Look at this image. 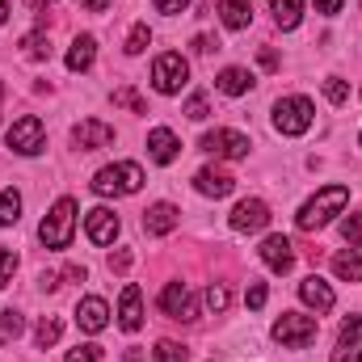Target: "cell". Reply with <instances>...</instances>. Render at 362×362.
<instances>
[{
    "instance_id": "obj_42",
    "label": "cell",
    "mask_w": 362,
    "mask_h": 362,
    "mask_svg": "<svg viewBox=\"0 0 362 362\" xmlns=\"http://www.w3.org/2000/svg\"><path fill=\"white\" fill-rule=\"evenodd\" d=\"M81 8L85 13H105V8H114V0H81Z\"/></svg>"
},
{
    "instance_id": "obj_3",
    "label": "cell",
    "mask_w": 362,
    "mask_h": 362,
    "mask_svg": "<svg viewBox=\"0 0 362 362\" xmlns=\"http://www.w3.org/2000/svg\"><path fill=\"white\" fill-rule=\"evenodd\" d=\"M139 185H144V169H139L135 160L105 165V169H97V177H93V189H97L101 198H127V194H135Z\"/></svg>"
},
{
    "instance_id": "obj_10",
    "label": "cell",
    "mask_w": 362,
    "mask_h": 362,
    "mask_svg": "<svg viewBox=\"0 0 362 362\" xmlns=\"http://www.w3.org/2000/svg\"><path fill=\"white\" fill-rule=\"evenodd\" d=\"M160 312L173 316V320H194V316H198L194 295H189L185 282H169V286H165V295H160Z\"/></svg>"
},
{
    "instance_id": "obj_1",
    "label": "cell",
    "mask_w": 362,
    "mask_h": 362,
    "mask_svg": "<svg viewBox=\"0 0 362 362\" xmlns=\"http://www.w3.org/2000/svg\"><path fill=\"white\" fill-rule=\"evenodd\" d=\"M350 202V185H325L312 202H303L299 206V215H295V223L303 228V232H316V228H325L341 206Z\"/></svg>"
},
{
    "instance_id": "obj_44",
    "label": "cell",
    "mask_w": 362,
    "mask_h": 362,
    "mask_svg": "<svg viewBox=\"0 0 362 362\" xmlns=\"http://www.w3.org/2000/svg\"><path fill=\"white\" fill-rule=\"evenodd\" d=\"M4 17H8V4H4V0H0V25H4Z\"/></svg>"
},
{
    "instance_id": "obj_27",
    "label": "cell",
    "mask_w": 362,
    "mask_h": 362,
    "mask_svg": "<svg viewBox=\"0 0 362 362\" xmlns=\"http://www.w3.org/2000/svg\"><path fill=\"white\" fill-rule=\"evenodd\" d=\"M21 219V194L17 189H0V228H13Z\"/></svg>"
},
{
    "instance_id": "obj_18",
    "label": "cell",
    "mask_w": 362,
    "mask_h": 362,
    "mask_svg": "<svg viewBox=\"0 0 362 362\" xmlns=\"http://www.w3.org/2000/svg\"><path fill=\"white\" fill-rule=\"evenodd\" d=\"M198 194H206V198H228L232 189H236V177L232 173H223V169H198Z\"/></svg>"
},
{
    "instance_id": "obj_24",
    "label": "cell",
    "mask_w": 362,
    "mask_h": 362,
    "mask_svg": "<svg viewBox=\"0 0 362 362\" xmlns=\"http://www.w3.org/2000/svg\"><path fill=\"white\" fill-rule=\"evenodd\" d=\"M358 341H362V316H350V320L341 325V333H337V354H333V362H341V354L354 350Z\"/></svg>"
},
{
    "instance_id": "obj_11",
    "label": "cell",
    "mask_w": 362,
    "mask_h": 362,
    "mask_svg": "<svg viewBox=\"0 0 362 362\" xmlns=\"http://www.w3.org/2000/svg\"><path fill=\"white\" fill-rule=\"evenodd\" d=\"M257 253H262V262H266L274 274H291L295 270V245H291L286 236H266Z\"/></svg>"
},
{
    "instance_id": "obj_31",
    "label": "cell",
    "mask_w": 362,
    "mask_h": 362,
    "mask_svg": "<svg viewBox=\"0 0 362 362\" xmlns=\"http://www.w3.org/2000/svg\"><path fill=\"white\" fill-rule=\"evenodd\" d=\"M21 47H25L30 59H51V38H47V34H25Z\"/></svg>"
},
{
    "instance_id": "obj_15",
    "label": "cell",
    "mask_w": 362,
    "mask_h": 362,
    "mask_svg": "<svg viewBox=\"0 0 362 362\" xmlns=\"http://www.w3.org/2000/svg\"><path fill=\"white\" fill-rule=\"evenodd\" d=\"M177 223H181V211L173 202H156V206L144 211V232H148V236H165V232H173Z\"/></svg>"
},
{
    "instance_id": "obj_19",
    "label": "cell",
    "mask_w": 362,
    "mask_h": 362,
    "mask_svg": "<svg viewBox=\"0 0 362 362\" xmlns=\"http://www.w3.org/2000/svg\"><path fill=\"white\" fill-rule=\"evenodd\" d=\"M299 299H303L308 308H316V312H329V308H333V291H329V282L316 278V274L299 282Z\"/></svg>"
},
{
    "instance_id": "obj_41",
    "label": "cell",
    "mask_w": 362,
    "mask_h": 362,
    "mask_svg": "<svg viewBox=\"0 0 362 362\" xmlns=\"http://www.w3.org/2000/svg\"><path fill=\"white\" fill-rule=\"evenodd\" d=\"M341 4H346V0H316V13H325V17H337V13H341Z\"/></svg>"
},
{
    "instance_id": "obj_21",
    "label": "cell",
    "mask_w": 362,
    "mask_h": 362,
    "mask_svg": "<svg viewBox=\"0 0 362 362\" xmlns=\"http://www.w3.org/2000/svg\"><path fill=\"white\" fill-rule=\"evenodd\" d=\"M215 89L228 93V97H240V93L253 89V72H245V68H223V72L215 76Z\"/></svg>"
},
{
    "instance_id": "obj_25",
    "label": "cell",
    "mask_w": 362,
    "mask_h": 362,
    "mask_svg": "<svg viewBox=\"0 0 362 362\" xmlns=\"http://www.w3.org/2000/svg\"><path fill=\"white\" fill-rule=\"evenodd\" d=\"M270 8H274V21H278L282 30H295L299 17H303V4H299V0H270Z\"/></svg>"
},
{
    "instance_id": "obj_23",
    "label": "cell",
    "mask_w": 362,
    "mask_h": 362,
    "mask_svg": "<svg viewBox=\"0 0 362 362\" xmlns=\"http://www.w3.org/2000/svg\"><path fill=\"white\" fill-rule=\"evenodd\" d=\"M333 274H337L341 282H362V249L337 253V257H333Z\"/></svg>"
},
{
    "instance_id": "obj_33",
    "label": "cell",
    "mask_w": 362,
    "mask_h": 362,
    "mask_svg": "<svg viewBox=\"0 0 362 362\" xmlns=\"http://www.w3.org/2000/svg\"><path fill=\"white\" fill-rule=\"evenodd\" d=\"M228 303H232L228 286H223V282H211V286H206V308H211V312H228Z\"/></svg>"
},
{
    "instance_id": "obj_45",
    "label": "cell",
    "mask_w": 362,
    "mask_h": 362,
    "mask_svg": "<svg viewBox=\"0 0 362 362\" xmlns=\"http://www.w3.org/2000/svg\"><path fill=\"white\" fill-rule=\"evenodd\" d=\"M30 4H34V8H47V4H51V0H30Z\"/></svg>"
},
{
    "instance_id": "obj_6",
    "label": "cell",
    "mask_w": 362,
    "mask_h": 362,
    "mask_svg": "<svg viewBox=\"0 0 362 362\" xmlns=\"http://www.w3.org/2000/svg\"><path fill=\"white\" fill-rule=\"evenodd\" d=\"M42 144H47V127H42L38 114H25V118H17V122L8 127V148H13V152H21V156H38Z\"/></svg>"
},
{
    "instance_id": "obj_13",
    "label": "cell",
    "mask_w": 362,
    "mask_h": 362,
    "mask_svg": "<svg viewBox=\"0 0 362 362\" xmlns=\"http://www.w3.org/2000/svg\"><path fill=\"white\" fill-rule=\"evenodd\" d=\"M85 232H89L93 245H114V236H118V215H114L110 206H93L89 215H85Z\"/></svg>"
},
{
    "instance_id": "obj_37",
    "label": "cell",
    "mask_w": 362,
    "mask_h": 362,
    "mask_svg": "<svg viewBox=\"0 0 362 362\" xmlns=\"http://www.w3.org/2000/svg\"><path fill=\"white\" fill-rule=\"evenodd\" d=\"M206 114H211V110H206V97H202V93H198V97H189V101H185V118H194V122H202V118H206Z\"/></svg>"
},
{
    "instance_id": "obj_22",
    "label": "cell",
    "mask_w": 362,
    "mask_h": 362,
    "mask_svg": "<svg viewBox=\"0 0 362 362\" xmlns=\"http://www.w3.org/2000/svg\"><path fill=\"white\" fill-rule=\"evenodd\" d=\"M93 55H97V38L93 34H81L68 51V72H89L93 68Z\"/></svg>"
},
{
    "instance_id": "obj_16",
    "label": "cell",
    "mask_w": 362,
    "mask_h": 362,
    "mask_svg": "<svg viewBox=\"0 0 362 362\" xmlns=\"http://www.w3.org/2000/svg\"><path fill=\"white\" fill-rule=\"evenodd\" d=\"M76 325H81L85 333H101V329L110 325V308H105L101 295H89V299L76 303Z\"/></svg>"
},
{
    "instance_id": "obj_46",
    "label": "cell",
    "mask_w": 362,
    "mask_h": 362,
    "mask_svg": "<svg viewBox=\"0 0 362 362\" xmlns=\"http://www.w3.org/2000/svg\"><path fill=\"white\" fill-rule=\"evenodd\" d=\"M346 362H362V350H358V354H354V358H346Z\"/></svg>"
},
{
    "instance_id": "obj_38",
    "label": "cell",
    "mask_w": 362,
    "mask_h": 362,
    "mask_svg": "<svg viewBox=\"0 0 362 362\" xmlns=\"http://www.w3.org/2000/svg\"><path fill=\"white\" fill-rule=\"evenodd\" d=\"M266 295H270V291H266V282H249V291H245V303L257 312V308L266 303Z\"/></svg>"
},
{
    "instance_id": "obj_2",
    "label": "cell",
    "mask_w": 362,
    "mask_h": 362,
    "mask_svg": "<svg viewBox=\"0 0 362 362\" xmlns=\"http://www.w3.org/2000/svg\"><path fill=\"white\" fill-rule=\"evenodd\" d=\"M72 228H76V202L72 198H59L47 211V219L38 223V240L47 249H68L72 245Z\"/></svg>"
},
{
    "instance_id": "obj_29",
    "label": "cell",
    "mask_w": 362,
    "mask_h": 362,
    "mask_svg": "<svg viewBox=\"0 0 362 362\" xmlns=\"http://www.w3.org/2000/svg\"><path fill=\"white\" fill-rule=\"evenodd\" d=\"M21 329H25L21 312H0V341H4V346H8V341H17V337H21Z\"/></svg>"
},
{
    "instance_id": "obj_43",
    "label": "cell",
    "mask_w": 362,
    "mask_h": 362,
    "mask_svg": "<svg viewBox=\"0 0 362 362\" xmlns=\"http://www.w3.org/2000/svg\"><path fill=\"white\" fill-rule=\"evenodd\" d=\"M185 4H189V0H156V8H160V13H169V17H173V13H181Z\"/></svg>"
},
{
    "instance_id": "obj_17",
    "label": "cell",
    "mask_w": 362,
    "mask_h": 362,
    "mask_svg": "<svg viewBox=\"0 0 362 362\" xmlns=\"http://www.w3.org/2000/svg\"><path fill=\"white\" fill-rule=\"evenodd\" d=\"M177 152H181V144H177V135H173L169 127H156V131L148 135V156H152L156 165H173Z\"/></svg>"
},
{
    "instance_id": "obj_39",
    "label": "cell",
    "mask_w": 362,
    "mask_h": 362,
    "mask_svg": "<svg viewBox=\"0 0 362 362\" xmlns=\"http://www.w3.org/2000/svg\"><path fill=\"white\" fill-rule=\"evenodd\" d=\"M131 262H135V253H131V249H118V253L110 257V270H114V274H127V270H131Z\"/></svg>"
},
{
    "instance_id": "obj_9",
    "label": "cell",
    "mask_w": 362,
    "mask_h": 362,
    "mask_svg": "<svg viewBox=\"0 0 362 362\" xmlns=\"http://www.w3.org/2000/svg\"><path fill=\"white\" fill-rule=\"evenodd\" d=\"M266 223H270V206H266L262 198L236 202V211H232V232H262Z\"/></svg>"
},
{
    "instance_id": "obj_12",
    "label": "cell",
    "mask_w": 362,
    "mask_h": 362,
    "mask_svg": "<svg viewBox=\"0 0 362 362\" xmlns=\"http://www.w3.org/2000/svg\"><path fill=\"white\" fill-rule=\"evenodd\" d=\"M72 139H76L81 152H97V148H110V144H114V127L89 118V122H76V127H72Z\"/></svg>"
},
{
    "instance_id": "obj_8",
    "label": "cell",
    "mask_w": 362,
    "mask_h": 362,
    "mask_svg": "<svg viewBox=\"0 0 362 362\" xmlns=\"http://www.w3.org/2000/svg\"><path fill=\"white\" fill-rule=\"evenodd\" d=\"M198 148L211 152V156H223V160H240V156H249V139H245L240 131H206Z\"/></svg>"
},
{
    "instance_id": "obj_20",
    "label": "cell",
    "mask_w": 362,
    "mask_h": 362,
    "mask_svg": "<svg viewBox=\"0 0 362 362\" xmlns=\"http://www.w3.org/2000/svg\"><path fill=\"white\" fill-rule=\"evenodd\" d=\"M219 21H223L228 30H249L253 4H249V0H219Z\"/></svg>"
},
{
    "instance_id": "obj_35",
    "label": "cell",
    "mask_w": 362,
    "mask_h": 362,
    "mask_svg": "<svg viewBox=\"0 0 362 362\" xmlns=\"http://www.w3.org/2000/svg\"><path fill=\"white\" fill-rule=\"evenodd\" d=\"M13 270H17V253L13 249H0V286L13 282Z\"/></svg>"
},
{
    "instance_id": "obj_4",
    "label": "cell",
    "mask_w": 362,
    "mask_h": 362,
    "mask_svg": "<svg viewBox=\"0 0 362 362\" xmlns=\"http://www.w3.org/2000/svg\"><path fill=\"white\" fill-rule=\"evenodd\" d=\"M316 316H303V312H282L274 320V341H282L286 350H303L316 341Z\"/></svg>"
},
{
    "instance_id": "obj_28",
    "label": "cell",
    "mask_w": 362,
    "mask_h": 362,
    "mask_svg": "<svg viewBox=\"0 0 362 362\" xmlns=\"http://www.w3.org/2000/svg\"><path fill=\"white\" fill-rule=\"evenodd\" d=\"M148 42H152V30H148V21H135V25H131V34H127V55H139V51H148Z\"/></svg>"
},
{
    "instance_id": "obj_34",
    "label": "cell",
    "mask_w": 362,
    "mask_h": 362,
    "mask_svg": "<svg viewBox=\"0 0 362 362\" xmlns=\"http://www.w3.org/2000/svg\"><path fill=\"white\" fill-rule=\"evenodd\" d=\"M325 97H329L333 105H346V97H350V89H346V81L329 76V81H325Z\"/></svg>"
},
{
    "instance_id": "obj_40",
    "label": "cell",
    "mask_w": 362,
    "mask_h": 362,
    "mask_svg": "<svg viewBox=\"0 0 362 362\" xmlns=\"http://www.w3.org/2000/svg\"><path fill=\"white\" fill-rule=\"evenodd\" d=\"M97 358H101V350H97V346H76L64 362H97Z\"/></svg>"
},
{
    "instance_id": "obj_36",
    "label": "cell",
    "mask_w": 362,
    "mask_h": 362,
    "mask_svg": "<svg viewBox=\"0 0 362 362\" xmlns=\"http://www.w3.org/2000/svg\"><path fill=\"white\" fill-rule=\"evenodd\" d=\"M341 236H346L350 245H358L362 240V215H346V219H341Z\"/></svg>"
},
{
    "instance_id": "obj_30",
    "label": "cell",
    "mask_w": 362,
    "mask_h": 362,
    "mask_svg": "<svg viewBox=\"0 0 362 362\" xmlns=\"http://www.w3.org/2000/svg\"><path fill=\"white\" fill-rule=\"evenodd\" d=\"M156 362H189V346H181V341H156Z\"/></svg>"
},
{
    "instance_id": "obj_26",
    "label": "cell",
    "mask_w": 362,
    "mask_h": 362,
    "mask_svg": "<svg viewBox=\"0 0 362 362\" xmlns=\"http://www.w3.org/2000/svg\"><path fill=\"white\" fill-rule=\"evenodd\" d=\"M59 333H64V320H59V316H42V320H38V333H34V346H38V350H51V346L59 341Z\"/></svg>"
},
{
    "instance_id": "obj_14",
    "label": "cell",
    "mask_w": 362,
    "mask_h": 362,
    "mask_svg": "<svg viewBox=\"0 0 362 362\" xmlns=\"http://www.w3.org/2000/svg\"><path fill=\"white\" fill-rule=\"evenodd\" d=\"M118 325H122L127 333H139V329H144V291H139L135 282H127V291H122V308H118Z\"/></svg>"
},
{
    "instance_id": "obj_32",
    "label": "cell",
    "mask_w": 362,
    "mask_h": 362,
    "mask_svg": "<svg viewBox=\"0 0 362 362\" xmlns=\"http://www.w3.org/2000/svg\"><path fill=\"white\" fill-rule=\"evenodd\" d=\"M114 105H127L131 114H148V101L135 89H114Z\"/></svg>"
},
{
    "instance_id": "obj_5",
    "label": "cell",
    "mask_w": 362,
    "mask_h": 362,
    "mask_svg": "<svg viewBox=\"0 0 362 362\" xmlns=\"http://www.w3.org/2000/svg\"><path fill=\"white\" fill-rule=\"evenodd\" d=\"M312 122H316V105H312L308 97H282V101L274 105V127H278L282 135H303Z\"/></svg>"
},
{
    "instance_id": "obj_7",
    "label": "cell",
    "mask_w": 362,
    "mask_h": 362,
    "mask_svg": "<svg viewBox=\"0 0 362 362\" xmlns=\"http://www.w3.org/2000/svg\"><path fill=\"white\" fill-rule=\"evenodd\" d=\"M185 81H189V64L181 59L177 51H165V55L152 64V85L160 93H181Z\"/></svg>"
}]
</instances>
